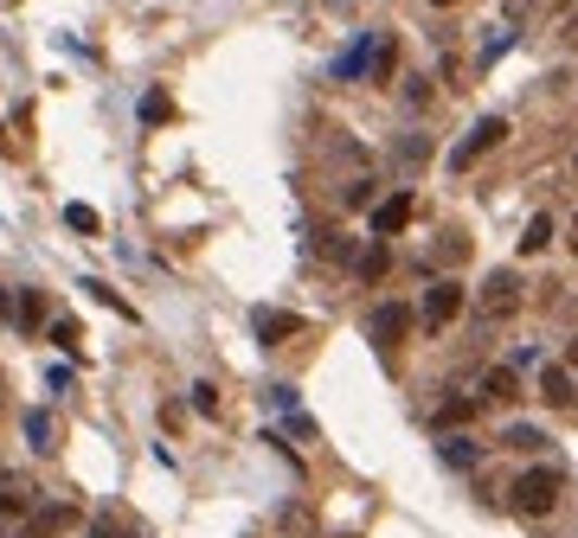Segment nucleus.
<instances>
[{"label":"nucleus","mask_w":578,"mask_h":538,"mask_svg":"<svg viewBox=\"0 0 578 538\" xmlns=\"http://www.w3.org/2000/svg\"><path fill=\"white\" fill-rule=\"evenodd\" d=\"M0 321H13V295L7 289H0Z\"/></svg>","instance_id":"24"},{"label":"nucleus","mask_w":578,"mask_h":538,"mask_svg":"<svg viewBox=\"0 0 578 538\" xmlns=\"http://www.w3.org/2000/svg\"><path fill=\"white\" fill-rule=\"evenodd\" d=\"M520 289H527V282H520L514 269H489V276H482L476 308H482L489 321H507V315H520Z\"/></svg>","instance_id":"2"},{"label":"nucleus","mask_w":578,"mask_h":538,"mask_svg":"<svg viewBox=\"0 0 578 538\" xmlns=\"http://www.w3.org/2000/svg\"><path fill=\"white\" fill-rule=\"evenodd\" d=\"M573 257H578V218H573Z\"/></svg>","instance_id":"26"},{"label":"nucleus","mask_w":578,"mask_h":538,"mask_svg":"<svg viewBox=\"0 0 578 538\" xmlns=\"http://www.w3.org/2000/svg\"><path fill=\"white\" fill-rule=\"evenodd\" d=\"M26 436H33V449H52V417L33 410V417H26Z\"/></svg>","instance_id":"15"},{"label":"nucleus","mask_w":578,"mask_h":538,"mask_svg":"<svg viewBox=\"0 0 578 538\" xmlns=\"http://www.w3.org/2000/svg\"><path fill=\"white\" fill-rule=\"evenodd\" d=\"M502 443H507V449H520V456H533V449H546V436H540L533 423H514V430H507Z\"/></svg>","instance_id":"14"},{"label":"nucleus","mask_w":578,"mask_h":538,"mask_svg":"<svg viewBox=\"0 0 578 538\" xmlns=\"http://www.w3.org/2000/svg\"><path fill=\"white\" fill-rule=\"evenodd\" d=\"M193 410H206V417L218 410V392H213V385H193Z\"/></svg>","instance_id":"21"},{"label":"nucleus","mask_w":578,"mask_h":538,"mask_svg":"<svg viewBox=\"0 0 578 538\" xmlns=\"http://www.w3.org/2000/svg\"><path fill=\"white\" fill-rule=\"evenodd\" d=\"M456 315H463V289L456 282H437L431 295H425V334H443Z\"/></svg>","instance_id":"6"},{"label":"nucleus","mask_w":578,"mask_h":538,"mask_svg":"<svg viewBox=\"0 0 578 538\" xmlns=\"http://www.w3.org/2000/svg\"><path fill=\"white\" fill-rule=\"evenodd\" d=\"M431 7H456V0H431Z\"/></svg>","instance_id":"27"},{"label":"nucleus","mask_w":578,"mask_h":538,"mask_svg":"<svg viewBox=\"0 0 578 538\" xmlns=\"http://www.w3.org/2000/svg\"><path fill=\"white\" fill-rule=\"evenodd\" d=\"M502 141H507V123H502V116H482L476 129H469V134H463V141H456V154H450V167H456V174H469V167H476L482 154H495Z\"/></svg>","instance_id":"3"},{"label":"nucleus","mask_w":578,"mask_h":538,"mask_svg":"<svg viewBox=\"0 0 578 538\" xmlns=\"http://www.w3.org/2000/svg\"><path fill=\"white\" fill-rule=\"evenodd\" d=\"M566 46H573V52H578V13H573V20H566Z\"/></svg>","instance_id":"25"},{"label":"nucleus","mask_w":578,"mask_h":538,"mask_svg":"<svg viewBox=\"0 0 578 538\" xmlns=\"http://www.w3.org/2000/svg\"><path fill=\"white\" fill-rule=\"evenodd\" d=\"M90 538H129V533H123L116 520H97V526H90Z\"/></svg>","instance_id":"23"},{"label":"nucleus","mask_w":578,"mask_h":538,"mask_svg":"<svg viewBox=\"0 0 578 538\" xmlns=\"http://www.w3.org/2000/svg\"><path fill=\"white\" fill-rule=\"evenodd\" d=\"M13 321H20V328H39V321H46V295H39V289H26V295L13 302Z\"/></svg>","instance_id":"12"},{"label":"nucleus","mask_w":578,"mask_h":538,"mask_svg":"<svg viewBox=\"0 0 578 538\" xmlns=\"http://www.w3.org/2000/svg\"><path fill=\"white\" fill-rule=\"evenodd\" d=\"M560 494H566V474L560 469H527L514 487H507L514 513H527V520H546V513L560 507Z\"/></svg>","instance_id":"1"},{"label":"nucleus","mask_w":578,"mask_h":538,"mask_svg":"<svg viewBox=\"0 0 578 538\" xmlns=\"http://www.w3.org/2000/svg\"><path fill=\"white\" fill-rule=\"evenodd\" d=\"M546 244H553V218H546V212H540V218H533V225H527V238H520V251H527V257H540V251H546Z\"/></svg>","instance_id":"13"},{"label":"nucleus","mask_w":578,"mask_h":538,"mask_svg":"<svg viewBox=\"0 0 578 538\" xmlns=\"http://www.w3.org/2000/svg\"><path fill=\"white\" fill-rule=\"evenodd\" d=\"M540 398L553 404V410H573V398H578L573 372L566 366H540Z\"/></svg>","instance_id":"11"},{"label":"nucleus","mask_w":578,"mask_h":538,"mask_svg":"<svg viewBox=\"0 0 578 538\" xmlns=\"http://www.w3.org/2000/svg\"><path fill=\"white\" fill-rule=\"evenodd\" d=\"M361 276H366V282H379V276H386V251H379V244L361 257Z\"/></svg>","instance_id":"18"},{"label":"nucleus","mask_w":578,"mask_h":538,"mask_svg":"<svg viewBox=\"0 0 578 538\" xmlns=\"http://www.w3.org/2000/svg\"><path fill=\"white\" fill-rule=\"evenodd\" d=\"M573 167H578V154H573Z\"/></svg>","instance_id":"28"},{"label":"nucleus","mask_w":578,"mask_h":538,"mask_svg":"<svg viewBox=\"0 0 578 538\" xmlns=\"http://www.w3.org/2000/svg\"><path fill=\"white\" fill-rule=\"evenodd\" d=\"M412 212H418V200H412V193H392V200L373 205V231H379V238H399V231L412 225Z\"/></svg>","instance_id":"8"},{"label":"nucleus","mask_w":578,"mask_h":538,"mask_svg":"<svg viewBox=\"0 0 578 538\" xmlns=\"http://www.w3.org/2000/svg\"><path fill=\"white\" fill-rule=\"evenodd\" d=\"M251 328H257V340H264V346H284V340L302 334V315H284V308H257V321H251Z\"/></svg>","instance_id":"9"},{"label":"nucleus","mask_w":578,"mask_h":538,"mask_svg":"<svg viewBox=\"0 0 578 538\" xmlns=\"http://www.w3.org/2000/svg\"><path fill=\"white\" fill-rule=\"evenodd\" d=\"M39 500H33V481L26 474H0V533L13 526V520H26Z\"/></svg>","instance_id":"5"},{"label":"nucleus","mask_w":578,"mask_h":538,"mask_svg":"<svg viewBox=\"0 0 578 538\" xmlns=\"http://www.w3.org/2000/svg\"><path fill=\"white\" fill-rule=\"evenodd\" d=\"M463 417H476V404H469V398H450L443 410H437V423H443V430H450V423H463Z\"/></svg>","instance_id":"16"},{"label":"nucleus","mask_w":578,"mask_h":538,"mask_svg":"<svg viewBox=\"0 0 578 538\" xmlns=\"http://www.w3.org/2000/svg\"><path fill=\"white\" fill-rule=\"evenodd\" d=\"M65 225H72V231H97V212H90V205H65Z\"/></svg>","instance_id":"17"},{"label":"nucleus","mask_w":578,"mask_h":538,"mask_svg":"<svg viewBox=\"0 0 578 538\" xmlns=\"http://www.w3.org/2000/svg\"><path fill=\"white\" fill-rule=\"evenodd\" d=\"M514 398H520V372H514V366H495V372H482V404L507 410Z\"/></svg>","instance_id":"10"},{"label":"nucleus","mask_w":578,"mask_h":538,"mask_svg":"<svg viewBox=\"0 0 578 538\" xmlns=\"http://www.w3.org/2000/svg\"><path fill=\"white\" fill-rule=\"evenodd\" d=\"M52 340L59 346H77V321H52Z\"/></svg>","instance_id":"22"},{"label":"nucleus","mask_w":578,"mask_h":538,"mask_svg":"<svg viewBox=\"0 0 578 538\" xmlns=\"http://www.w3.org/2000/svg\"><path fill=\"white\" fill-rule=\"evenodd\" d=\"M373 77H392V39L373 46Z\"/></svg>","instance_id":"19"},{"label":"nucleus","mask_w":578,"mask_h":538,"mask_svg":"<svg viewBox=\"0 0 578 538\" xmlns=\"http://www.w3.org/2000/svg\"><path fill=\"white\" fill-rule=\"evenodd\" d=\"M142 123H167V97H161V90L142 97Z\"/></svg>","instance_id":"20"},{"label":"nucleus","mask_w":578,"mask_h":538,"mask_svg":"<svg viewBox=\"0 0 578 538\" xmlns=\"http://www.w3.org/2000/svg\"><path fill=\"white\" fill-rule=\"evenodd\" d=\"M412 321H418V315H412L405 302H379V308H373V340H379V346H399V340L412 334Z\"/></svg>","instance_id":"7"},{"label":"nucleus","mask_w":578,"mask_h":538,"mask_svg":"<svg viewBox=\"0 0 578 538\" xmlns=\"http://www.w3.org/2000/svg\"><path fill=\"white\" fill-rule=\"evenodd\" d=\"M77 520V507H65V500H52V507H33L26 520H13L0 538H59L65 526Z\"/></svg>","instance_id":"4"}]
</instances>
